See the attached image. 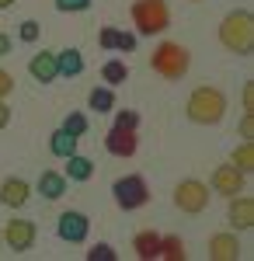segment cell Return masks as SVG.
<instances>
[{
    "label": "cell",
    "mask_w": 254,
    "mask_h": 261,
    "mask_svg": "<svg viewBox=\"0 0 254 261\" xmlns=\"http://www.w3.org/2000/svg\"><path fill=\"white\" fill-rule=\"evenodd\" d=\"M39 192L49 202L63 199V195H66V174H59V171H42L39 174Z\"/></svg>",
    "instance_id": "obj_15"
},
{
    "label": "cell",
    "mask_w": 254,
    "mask_h": 261,
    "mask_svg": "<svg viewBox=\"0 0 254 261\" xmlns=\"http://www.w3.org/2000/svg\"><path fill=\"white\" fill-rule=\"evenodd\" d=\"M118 53H133L136 49V35L133 32H118V45H115Z\"/></svg>",
    "instance_id": "obj_30"
},
{
    "label": "cell",
    "mask_w": 254,
    "mask_h": 261,
    "mask_svg": "<svg viewBox=\"0 0 254 261\" xmlns=\"http://www.w3.org/2000/svg\"><path fill=\"white\" fill-rule=\"evenodd\" d=\"M49 150L56 153V157H70V153H77V136H70L66 129H56L53 136H49Z\"/></svg>",
    "instance_id": "obj_20"
},
{
    "label": "cell",
    "mask_w": 254,
    "mask_h": 261,
    "mask_svg": "<svg viewBox=\"0 0 254 261\" xmlns=\"http://www.w3.org/2000/svg\"><path fill=\"white\" fill-rule=\"evenodd\" d=\"M185 112H188V119L195 125H216L223 119V112H226V98L216 87H195L188 105H185Z\"/></svg>",
    "instance_id": "obj_2"
},
{
    "label": "cell",
    "mask_w": 254,
    "mask_h": 261,
    "mask_svg": "<svg viewBox=\"0 0 254 261\" xmlns=\"http://www.w3.org/2000/svg\"><path fill=\"white\" fill-rule=\"evenodd\" d=\"M219 42L237 53V56H247L254 45V18L251 11H234V14H226L223 24H219Z\"/></svg>",
    "instance_id": "obj_1"
},
{
    "label": "cell",
    "mask_w": 254,
    "mask_h": 261,
    "mask_svg": "<svg viewBox=\"0 0 254 261\" xmlns=\"http://www.w3.org/2000/svg\"><path fill=\"white\" fill-rule=\"evenodd\" d=\"M251 105H254V91H251V84H247V87H244V108L251 112Z\"/></svg>",
    "instance_id": "obj_35"
},
{
    "label": "cell",
    "mask_w": 254,
    "mask_h": 261,
    "mask_svg": "<svg viewBox=\"0 0 254 261\" xmlns=\"http://www.w3.org/2000/svg\"><path fill=\"white\" fill-rule=\"evenodd\" d=\"M213 192L216 195H240L244 192V171H237L234 164H223L213 171Z\"/></svg>",
    "instance_id": "obj_10"
},
{
    "label": "cell",
    "mask_w": 254,
    "mask_h": 261,
    "mask_svg": "<svg viewBox=\"0 0 254 261\" xmlns=\"http://www.w3.org/2000/svg\"><path fill=\"white\" fill-rule=\"evenodd\" d=\"M230 223H234L237 230H251L254 226V199L230 195Z\"/></svg>",
    "instance_id": "obj_12"
},
{
    "label": "cell",
    "mask_w": 254,
    "mask_h": 261,
    "mask_svg": "<svg viewBox=\"0 0 254 261\" xmlns=\"http://www.w3.org/2000/svg\"><path fill=\"white\" fill-rule=\"evenodd\" d=\"M56 233H59V241H66V244H84L87 233H91V220L84 213H77V209H70V213L59 216Z\"/></svg>",
    "instance_id": "obj_7"
},
{
    "label": "cell",
    "mask_w": 254,
    "mask_h": 261,
    "mask_svg": "<svg viewBox=\"0 0 254 261\" xmlns=\"http://www.w3.org/2000/svg\"><path fill=\"white\" fill-rule=\"evenodd\" d=\"M4 241H7V247H11L14 254L32 251V244H35V223L32 220H11L7 230H4Z\"/></svg>",
    "instance_id": "obj_8"
},
{
    "label": "cell",
    "mask_w": 254,
    "mask_h": 261,
    "mask_svg": "<svg viewBox=\"0 0 254 261\" xmlns=\"http://www.w3.org/2000/svg\"><path fill=\"white\" fill-rule=\"evenodd\" d=\"M174 205L181 213L198 216V213H206V205H209V188H206L202 181H181L174 188Z\"/></svg>",
    "instance_id": "obj_6"
},
{
    "label": "cell",
    "mask_w": 254,
    "mask_h": 261,
    "mask_svg": "<svg viewBox=\"0 0 254 261\" xmlns=\"http://www.w3.org/2000/svg\"><path fill=\"white\" fill-rule=\"evenodd\" d=\"M11 49H14V42L7 39L4 32H0V56H11Z\"/></svg>",
    "instance_id": "obj_33"
},
{
    "label": "cell",
    "mask_w": 254,
    "mask_h": 261,
    "mask_svg": "<svg viewBox=\"0 0 254 261\" xmlns=\"http://www.w3.org/2000/svg\"><path fill=\"white\" fill-rule=\"evenodd\" d=\"M240 254V244H237L234 233H216L209 241V258L213 261H234Z\"/></svg>",
    "instance_id": "obj_13"
},
{
    "label": "cell",
    "mask_w": 254,
    "mask_h": 261,
    "mask_svg": "<svg viewBox=\"0 0 254 261\" xmlns=\"http://www.w3.org/2000/svg\"><path fill=\"white\" fill-rule=\"evenodd\" d=\"M115 247L112 244H94L91 251H87V261H115Z\"/></svg>",
    "instance_id": "obj_25"
},
{
    "label": "cell",
    "mask_w": 254,
    "mask_h": 261,
    "mask_svg": "<svg viewBox=\"0 0 254 261\" xmlns=\"http://www.w3.org/2000/svg\"><path fill=\"white\" fill-rule=\"evenodd\" d=\"M7 122H11V108L0 101V129H7Z\"/></svg>",
    "instance_id": "obj_34"
},
{
    "label": "cell",
    "mask_w": 254,
    "mask_h": 261,
    "mask_svg": "<svg viewBox=\"0 0 254 261\" xmlns=\"http://www.w3.org/2000/svg\"><path fill=\"white\" fill-rule=\"evenodd\" d=\"M234 167H237V171H244V174L254 167V143H251V140H244V143L234 150Z\"/></svg>",
    "instance_id": "obj_22"
},
{
    "label": "cell",
    "mask_w": 254,
    "mask_h": 261,
    "mask_svg": "<svg viewBox=\"0 0 254 261\" xmlns=\"http://www.w3.org/2000/svg\"><path fill=\"white\" fill-rule=\"evenodd\" d=\"M87 7H91V0H56V11H63V14H77Z\"/></svg>",
    "instance_id": "obj_27"
},
{
    "label": "cell",
    "mask_w": 254,
    "mask_h": 261,
    "mask_svg": "<svg viewBox=\"0 0 254 261\" xmlns=\"http://www.w3.org/2000/svg\"><path fill=\"white\" fill-rule=\"evenodd\" d=\"M118 32H122V28H112V24H108V28H101L98 45H101V49H115V45H118Z\"/></svg>",
    "instance_id": "obj_28"
},
{
    "label": "cell",
    "mask_w": 254,
    "mask_h": 261,
    "mask_svg": "<svg viewBox=\"0 0 254 261\" xmlns=\"http://www.w3.org/2000/svg\"><path fill=\"white\" fill-rule=\"evenodd\" d=\"M59 129H66V133H70V136H84V133H87V115H84V112H70V115H66V119H63V125H59Z\"/></svg>",
    "instance_id": "obj_24"
},
{
    "label": "cell",
    "mask_w": 254,
    "mask_h": 261,
    "mask_svg": "<svg viewBox=\"0 0 254 261\" xmlns=\"http://www.w3.org/2000/svg\"><path fill=\"white\" fill-rule=\"evenodd\" d=\"M56 66H59V77H77V73H84L80 49H63V53H56Z\"/></svg>",
    "instance_id": "obj_17"
},
{
    "label": "cell",
    "mask_w": 254,
    "mask_h": 261,
    "mask_svg": "<svg viewBox=\"0 0 254 261\" xmlns=\"http://www.w3.org/2000/svg\"><path fill=\"white\" fill-rule=\"evenodd\" d=\"M160 258L185 261V244H181V237H160Z\"/></svg>",
    "instance_id": "obj_23"
},
{
    "label": "cell",
    "mask_w": 254,
    "mask_h": 261,
    "mask_svg": "<svg viewBox=\"0 0 254 261\" xmlns=\"http://www.w3.org/2000/svg\"><path fill=\"white\" fill-rule=\"evenodd\" d=\"M133 21H136L139 35H160L171 21V11L164 0H136L133 4Z\"/></svg>",
    "instance_id": "obj_4"
},
{
    "label": "cell",
    "mask_w": 254,
    "mask_h": 261,
    "mask_svg": "<svg viewBox=\"0 0 254 261\" xmlns=\"http://www.w3.org/2000/svg\"><path fill=\"white\" fill-rule=\"evenodd\" d=\"M11 91H14V77H11V73H7V70H0V101L7 98V94H11Z\"/></svg>",
    "instance_id": "obj_31"
},
{
    "label": "cell",
    "mask_w": 254,
    "mask_h": 261,
    "mask_svg": "<svg viewBox=\"0 0 254 261\" xmlns=\"http://www.w3.org/2000/svg\"><path fill=\"white\" fill-rule=\"evenodd\" d=\"M91 174H94V164L87 161V157H80V153L66 157V178L70 181H91Z\"/></svg>",
    "instance_id": "obj_18"
},
{
    "label": "cell",
    "mask_w": 254,
    "mask_h": 261,
    "mask_svg": "<svg viewBox=\"0 0 254 261\" xmlns=\"http://www.w3.org/2000/svg\"><path fill=\"white\" fill-rule=\"evenodd\" d=\"M0 244H4V230H0Z\"/></svg>",
    "instance_id": "obj_37"
},
{
    "label": "cell",
    "mask_w": 254,
    "mask_h": 261,
    "mask_svg": "<svg viewBox=\"0 0 254 261\" xmlns=\"http://www.w3.org/2000/svg\"><path fill=\"white\" fill-rule=\"evenodd\" d=\"M112 195H115L118 209L133 213V209H139V205L150 202V188H146V181L139 178V174H125V178H118L115 185H112Z\"/></svg>",
    "instance_id": "obj_5"
},
{
    "label": "cell",
    "mask_w": 254,
    "mask_h": 261,
    "mask_svg": "<svg viewBox=\"0 0 254 261\" xmlns=\"http://www.w3.org/2000/svg\"><path fill=\"white\" fill-rule=\"evenodd\" d=\"M115 125L136 129V125H139V112H133V108H125V112H115Z\"/></svg>",
    "instance_id": "obj_29"
},
{
    "label": "cell",
    "mask_w": 254,
    "mask_h": 261,
    "mask_svg": "<svg viewBox=\"0 0 254 261\" xmlns=\"http://www.w3.org/2000/svg\"><path fill=\"white\" fill-rule=\"evenodd\" d=\"M101 77H105L108 87H118V84L129 81V66H125L122 60H108L105 66H101Z\"/></svg>",
    "instance_id": "obj_21"
},
{
    "label": "cell",
    "mask_w": 254,
    "mask_h": 261,
    "mask_svg": "<svg viewBox=\"0 0 254 261\" xmlns=\"http://www.w3.org/2000/svg\"><path fill=\"white\" fill-rule=\"evenodd\" d=\"M18 35H21V42H39V35H42V24L39 21H21V28H18Z\"/></svg>",
    "instance_id": "obj_26"
},
{
    "label": "cell",
    "mask_w": 254,
    "mask_h": 261,
    "mask_svg": "<svg viewBox=\"0 0 254 261\" xmlns=\"http://www.w3.org/2000/svg\"><path fill=\"white\" fill-rule=\"evenodd\" d=\"M240 136H244V140H251V136H254V115H251V112L244 115V122H240Z\"/></svg>",
    "instance_id": "obj_32"
},
{
    "label": "cell",
    "mask_w": 254,
    "mask_h": 261,
    "mask_svg": "<svg viewBox=\"0 0 254 261\" xmlns=\"http://www.w3.org/2000/svg\"><path fill=\"white\" fill-rule=\"evenodd\" d=\"M28 73L35 77L39 84H53L59 77V66H56V53H49V49H42V53H35L32 56V63H28Z\"/></svg>",
    "instance_id": "obj_11"
},
{
    "label": "cell",
    "mask_w": 254,
    "mask_h": 261,
    "mask_svg": "<svg viewBox=\"0 0 254 261\" xmlns=\"http://www.w3.org/2000/svg\"><path fill=\"white\" fill-rule=\"evenodd\" d=\"M87 108L98 112V115H108V112L115 108V94H112V87H94V91L87 94Z\"/></svg>",
    "instance_id": "obj_19"
},
{
    "label": "cell",
    "mask_w": 254,
    "mask_h": 261,
    "mask_svg": "<svg viewBox=\"0 0 254 261\" xmlns=\"http://www.w3.org/2000/svg\"><path fill=\"white\" fill-rule=\"evenodd\" d=\"M133 251H136L143 261L160 258V233H154V230H143V233H136V241H133Z\"/></svg>",
    "instance_id": "obj_16"
},
{
    "label": "cell",
    "mask_w": 254,
    "mask_h": 261,
    "mask_svg": "<svg viewBox=\"0 0 254 261\" xmlns=\"http://www.w3.org/2000/svg\"><path fill=\"white\" fill-rule=\"evenodd\" d=\"M136 146H139L136 129H125V125H112L108 136H105V150H108L112 157H133Z\"/></svg>",
    "instance_id": "obj_9"
},
{
    "label": "cell",
    "mask_w": 254,
    "mask_h": 261,
    "mask_svg": "<svg viewBox=\"0 0 254 261\" xmlns=\"http://www.w3.org/2000/svg\"><path fill=\"white\" fill-rule=\"evenodd\" d=\"M0 202H4L7 209H18V205H24V202H28V181L7 178L4 185H0Z\"/></svg>",
    "instance_id": "obj_14"
},
{
    "label": "cell",
    "mask_w": 254,
    "mask_h": 261,
    "mask_svg": "<svg viewBox=\"0 0 254 261\" xmlns=\"http://www.w3.org/2000/svg\"><path fill=\"white\" fill-rule=\"evenodd\" d=\"M14 4H18V0H0V11H4V7H14Z\"/></svg>",
    "instance_id": "obj_36"
},
{
    "label": "cell",
    "mask_w": 254,
    "mask_h": 261,
    "mask_svg": "<svg viewBox=\"0 0 254 261\" xmlns=\"http://www.w3.org/2000/svg\"><path fill=\"white\" fill-rule=\"evenodd\" d=\"M188 63H192L188 60V49L177 45V42H160L154 49V56H150V66L164 81H181L188 73Z\"/></svg>",
    "instance_id": "obj_3"
}]
</instances>
